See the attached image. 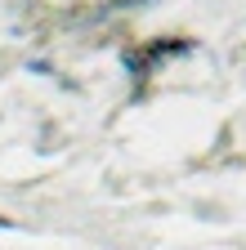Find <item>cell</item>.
<instances>
[{
	"mask_svg": "<svg viewBox=\"0 0 246 250\" xmlns=\"http://www.w3.org/2000/svg\"><path fill=\"white\" fill-rule=\"evenodd\" d=\"M0 228H9V219H5V214H0Z\"/></svg>",
	"mask_w": 246,
	"mask_h": 250,
	"instance_id": "1",
	"label": "cell"
}]
</instances>
